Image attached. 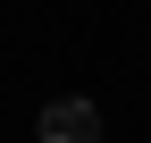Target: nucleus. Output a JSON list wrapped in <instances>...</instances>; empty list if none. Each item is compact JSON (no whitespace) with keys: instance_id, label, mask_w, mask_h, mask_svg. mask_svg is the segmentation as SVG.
Masks as SVG:
<instances>
[{"instance_id":"f257e3e1","label":"nucleus","mask_w":151,"mask_h":143,"mask_svg":"<svg viewBox=\"0 0 151 143\" xmlns=\"http://www.w3.org/2000/svg\"><path fill=\"white\" fill-rule=\"evenodd\" d=\"M34 143H101V110H92L84 93L50 101V110H42V135H34Z\"/></svg>"}]
</instances>
